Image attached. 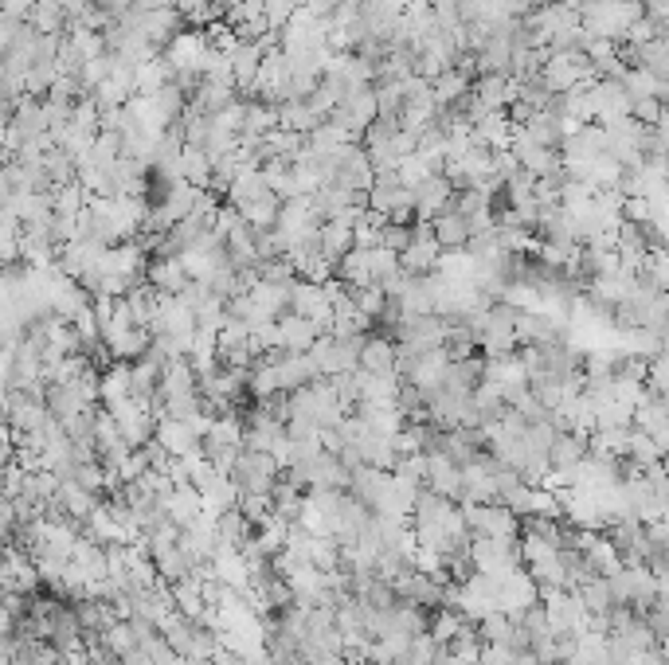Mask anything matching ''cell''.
I'll use <instances>...</instances> for the list:
<instances>
[{"label":"cell","mask_w":669,"mask_h":665,"mask_svg":"<svg viewBox=\"0 0 669 665\" xmlns=\"http://www.w3.org/2000/svg\"><path fill=\"white\" fill-rule=\"evenodd\" d=\"M513 333H517V341H525V345H548V341H556V321L548 317V313H533V310H517V325H513Z\"/></svg>","instance_id":"10"},{"label":"cell","mask_w":669,"mask_h":665,"mask_svg":"<svg viewBox=\"0 0 669 665\" xmlns=\"http://www.w3.org/2000/svg\"><path fill=\"white\" fill-rule=\"evenodd\" d=\"M431 235H435V243L443 251H462L466 239H470V223H466V216H458L454 208H446L443 216L431 220Z\"/></svg>","instance_id":"9"},{"label":"cell","mask_w":669,"mask_h":665,"mask_svg":"<svg viewBox=\"0 0 669 665\" xmlns=\"http://www.w3.org/2000/svg\"><path fill=\"white\" fill-rule=\"evenodd\" d=\"M357 368L368 372V376H388V372H396V345H392L388 337H364V341H360Z\"/></svg>","instance_id":"8"},{"label":"cell","mask_w":669,"mask_h":665,"mask_svg":"<svg viewBox=\"0 0 669 665\" xmlns=\"http://www.w3.org/2000/svg\"><path fill=\"white\" fill-rule=\"evenodd\" d=\"M274 325H278V349H290V353H306L321 337V329L306 317H298V313H282Z\"/></svg>","instance_id":"7"},{"label":"cell","mask_w":669,"mask_h":665,"mask_svg":"<svg viewBox=\"0 0 669 665\" xmlns=\"http://www.w3.org/2000/svg\"><path fill=\"white\" fill-rule=\"evenodd\" d=\"M55 4L63 8V16H67V20H79V16L90 8V0H55Z\"/></svg>","instance_id":"16"},{"label":"cell","mask_w":669,"mask_h":665,"mask_svg":"<svg viewBox=\"0 0 669 665\" xmlns=\"http://www.w3.org/2000/svg\"><path fill=\"white\" fill-rule=\"evenodd\" d=\"M439 255H443V247L435 243L431 223H419V227L411 231L407 247L400 251V270L403 274H431L435 263H439Z\"/></svg>","instance_id":"2"},{"label":"cell","mask_w":669,"mask_h":665,"mask_svg":"<svg viewBox=\"0 0 669 665\" xmlns=\"http://www.w3.org/2000/svg\"><path fill=\"white\" fill-rule=\"evenodd\" d=\"M462 626H466V622H462V615H458V611H443V615L435 619V626H431L427 634H431V638H435L439 646H446V642H450V638H454V634H458Z\"/></svg>","instance_id":"14"},{"label":"cell","mask_w":669,"mask_h":665,"mask_svg":"<svg viewBox=\"0 0 669 665\" xmlns=\"http://www.w3.org/2000/svg\"><path fill=\"white\" fill-rule=\"evenodd\" d=\"M662 450H666V446H662V443H654L650 435H642V431H634V427H630V435H626V450H623V454H634L638 470H642V466H650V462H658V458H662Z\"/></svg>","instance_id":"13"},{"label":"cell","mask_w":669,"mask_h":665,"mask_svg":"<svg viewBox=\"0 0 669 665\" xmlns=\"http://www.w3.org/2000/svg\"><path fill=\"white\" fill-rule=\"evenodd\" d=\"M32 4H36V0H0V12L12 16V20H24V16L32 12Z\"/></svg>","instance_id":"15"},{"label":"cell","mask_w":669,"mask_h":665,"mask_svg":"<svg viewBox=\"0 0 669 665\" xmlns=\"http://www.w3.org/2000/svg\"><path fill=\"white\" fill-rule=\"evenodd\" d=\"M423 486L431 489V493H439V497H454L458 501V493H462V470L446 458V454H439V450H431L427 454V470H423Z\"/></svg>","instance_id":"4"},{"label":"cell","mask_w":669,"mask_h":665,"mask_svg":"<svg viewBox=\"0 0 669 665\" xmlns=\"http://www.w3.org/2000/svg\"><path fill=\"white\" fill-rule=\"evenodd\" d=\"M462 521L474 536H517V517L505 505H462Z\"/></svg>","instance_id":"3"},{"label":"cell","mask_w":669,"mask_h":665,"mask_svg":"<svg viewBox=\"0 0 669 665\" xmlns=\"http://www.w3.org/2000/svg\"><path fill=\"white\" fill-rule=\"evenodd\" d=\"M145 282L157 290V294H180L192 278H188V270L180 259H169V255H157L153 263L145 266Z\"/></svg>","instance_id":"6"},{"label":"cell","mask_w":669,"mask_h":665,"mask_svg":"<svg viewBox=\"0 0 669 665\" xmlns=\"http://www.w3.org/2000/svg\"><path fill=\"white\" fill-rule=\"evenodd\" d=\"M98 642H102V646H106V650H110L118 662H122L130 650H137V638H134V630H130V622H126V619L114 622L110 630H102V638H98Z\"/></svg>","instance_id":"12"},{"label":"cell","mask_w":669,"mask_h":665,"mask_svg":"<svg viewBox=\"0 0 669 665\" xmlns=\"http://www.w3.org/2000/svg\"><path fill=\"white\" fill-rule=\"evenodd\" d=\"M98 396L106 399V407L130 399V364H114V368H106V376L98 380Z\"/></svg>","instance_id":"11"},{"label":"cell","mask_w":669,"mask_h":665,"mask_svg":"<svg viewBox=\"0 0 669 665\" xmlns=\"http://www.w3.org/2000/svg\"><path fill=\"white\" fill-rule=\"evenodd\" d=\"M90 4H98V8H106V12H114V16L130 8V0H90Z\"/></svg>","instance_id":"17"},{"label":"cell","mask_w":669,"mask_h":665,"mask_svg":"<svg viewBox=\"0 0 669 665\" xmlns=\"http://www.w3.org/2000/svg\"><path fill=\"white\" fill-rule=\"evenodd\" d=\"M411 192V212L419 216L423 223H431L435 216H443L446 208L454 204V188H450V180L443 173H431L427 180H419L415 188H407Z\"/></svg>","instance_id":"1"},{"label":"cell","mask_w":669,"mask_h":665,"mask_svg":"<svg viewBox=\"0 0 669 665\" xmlns=\"http://www.w3.org/2000/svg\"><path fill=\"white\" fill-rule=\"evenodd\" d=\"M583 454H587V435L560 427L556 439H552V446H548V470H556V474H572V470L580 466Z\"/></svg>","instance_id":"5"}]
</instances>
